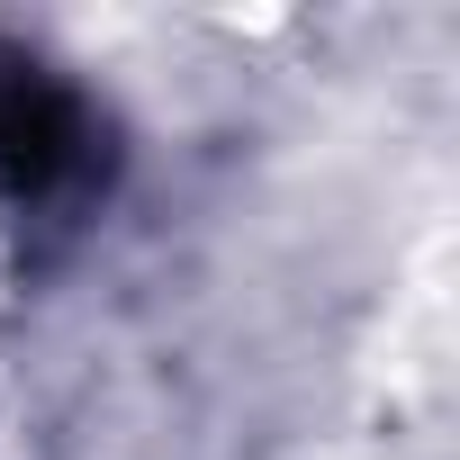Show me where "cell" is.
I'll return each instance as SVG.
<instances>
[{
  "label": "cell",
  "mask_w": 460,
  "mask_h": 460,
  "mask_svg": "<svg viewBox=\"0 0 460 460\" xmlns=\"http://www.w3.org/2000/svg\"><path fill=\"white\" fill-rule=\"evenodd\" d=\"M100 172H109V127L91 118V100L0 46V199L19 217H55L82 208Z\"/></svg>",
  "instance_id": "6da1fadb"
}]
</instances>
